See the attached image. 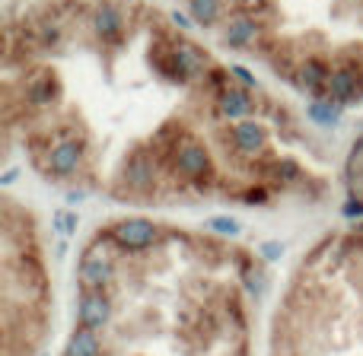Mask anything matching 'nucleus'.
<instances>
[{"instance_id":"nucleus-1","label":"nucleus","mask_w":363,"mask_h":356,"mask_svg":"<svg viewBox=\"0 0 363 356\" xmlns=\"http://www.w3.org/2000/svg\"><path fill=\"white\" fill-rule=\"evenodd\" d=\"M169 248L172 232L150 251L115 248L112 280L77 287L57 356H252V302L268 287L262 255L194 242L188 270L172 277Z\"/></svg>"},{"instance_id":"nucleus-2","label":"nucleus","mask_w":363,"mask_h":356,"mask_svg":"<svg viewBox=\"0 0 363 356\" xmlns=\"http://www.w3.org/2000/svg\"><path fill=\"white\" fill-rule=\"evenodd\" d=\"M268 356H363V226L325 236L274 309Z\"/></svg>"},{"instance_id":"nucleus-3","label":"nucleus","mask_w":363,"mask_h":356,"mask_svg":"<svg viewBox=\"0 0 363 356\" xmlns=\"http://www.w3.org/2000/svg\"><path fill=\"white\" fill-rule=\"evenodd\" d=\"M51 277L29 226L4 219V306H0V356H48Z\"/></svg>"},{"instance_id":"nucleus-4","label":"nucleus","mask_w":363,"mask_h":356,"mask_svg":"<svg viewBox=\"0 0 363 356\" xmlns=\"http://www.w3.org/2000/svg\"><path fill=\"white\" fill-rule=\"evenodd\" d=\"M102 236L118 251L138 255V251H150V248H157V245H163L169 229H163L160 223H153V219H147V217H125V219H115L112 226H106Z\"/></svg>"},{"instance_id":"nucleus-5","label":"nucleus","mask_w":363,"mask_h":356,"mask_svg":"<svg viewBox=\"0 0 363 356\" xmlns=\"http://www.w3.org/2000/svg\"><path fill=\"white\" fill-rule=\"evenodd\" d=\"M169 166H172V176L182 181H191L198 191H207V188L213 185V178H217L211 150H207L201 140H194L191 134L182 140V147L176 150V156L169 159Z\"/></svg>"},{"instance_id":"nucleus-6","label":"nucleus","mask_w":363,"mask_h":356,"mask_svg":"<svg viewBox=\"0 0 363 356\" xmlns=\"http://www.w3.org/2000/svg\"><path fill=\"white\" fill-rule=\"evenodd\" d=\"M157 181H160V159L157 153L138 150L121 163V172H118V185L125 188V194H138V197H150L157 191Z\"/></svg>"},{"instance_id":"nucleus-7","label":"nucleus","mask_w":363,"mask_h":356,"mask_svg":"<svg viewBox=\"0 0 363 356\" xmlns=\"http://www.w3.org/2000/svg\"><path fill=\"white\" fill-rule=\"evenodd\" d=\"M268 127L262 125L258 118H249V121H239V125H233L230 131H226V144H230V150L236 153V156L242 159H262L268 156Z\"/></svg>"},{"instance_id":"nucleus-8","label":"nucleus","mask_w":363,"mask_h":356,"mask_svg":"<svg viewBox=\"0 0 363 356\" xmlns=\"http://www.w3.org/2000/svg\"><path fill=\"white\" fill-rule=\"evenodd\" d=\"M83 159H86V144L83 140H55L45 153V172H48V178H74L83 169Z\"/></svg>"},{"instance_id":"nucleus-9","label":"nucleus","mask_w":363,"mask_h":356,"mask_svg":"<svg viewBox=\"0 0 363 356\" xmlns=\"http://www.w3.org/2000/svg\"><path fill=\"white\" fill-rule=\"evenodd\" d=\"M89 25H93L96 38L102 45H118L125 38V29H128V16L118 4L112 0H99L93 6V16H89Z\"/></svg>"},{"instance_id":"nucleus-10","label":"nucleus","mask_w":363,"mask_h":356,"mask_svg":"<svg viewBox=\"0 0 363 356\" xmlns=\"http://www.w3.org/2000/svg\"><path fill=\"white\" fill-rule=\"evenodd\" d=\"M61 80L55 70H35L29 80L23 83V105L29 108H51L61 99Z\"/></svg>"},{"instance_id":"nucleus-11","label":"nucleus","mask_w":363,"mask_h":356,"mask_svg":"<svg viewBox=\"0 0 363 356\" xmlns=\"http://www.w3.org/2000/svg\"><path fill=\"white\" fill-rule=\"evenodd\" d=\"M332 70L328 67L325 57L319 54H309L300 61V67H296V83H300L303 93H309L313 99H322V96L328 93V80H332Z\"/></svg>"},{"instance_id":"nucleus-12","label":"nucleus","mask_w":363,"mask_h":356,"mask_svg":"<svg viewBox=\"0 0 363 356\" xmlns=\"http://www.w3.org/2000/svg\"><path fill=\"white\" fill-rule=\"evenodd\" d=\"M217 115L223 121H249L252 118V112H255V96H252V89H245V86H230V89H223V93L217 96Z\"/></svg>"},{"instance_id":"nucleus-13","label":"nucleus","mask_w":363,"mask_h":356,"mask_svg":"<svg viewBox=\"0 0 363 356\" xmlns=\"http://www.w3.org/2000/svg\"><path fill=\"white\" fill-rule=\"evenodd\" d=\"M328 99H335L338 105H354L363 102V74L351 67H335L332 80H328Z\"/></svg>"},{"instance_id":"nucleus-14","label":"nucleus","mask_w":363,"mask_h":356,"mask_svg":"<svg viewBox=\"0 0 363 356\" xmlns=\"http://www.w3.org/2000/svg\"><path fill=\"white\" fill-rule=\"evenodd\" d=\"M258 35H262V19L255 16L236 13L223 23V45H230V48H249L258 42Z\"/></svg>"},{"instance_id":"nucleus-15","label":"nucleus","mask_w":363,"mask_h":356,"mask_svg":"<svg viewBox=\"0 0 363 356\" xmlns=\"http://www.w3.org/2000/svg\"><path fill=\"white\" fill-rule=\"evenodd\" d=\"M306 118L313 121L315 127H325V131H335V127L341 125V118H345V105H338L335 99L322 96V99H313V102L306 105Z\"/></svg>"},{"instance_id":"nucleus-16","label":"nucleus","mask_w":363,"mask_h":356,"mask_svg":"<svg viewBox=\"0 0 363 356\" xmlns=\"http://www.w3.org/2000/svg\"><path fill=\"white\" fill-rule=\"evenodd\" d=\"M32 38H35L38 48H57L64 38V19L45 16L38 23H32Z\"/></svg>"},{"instance_id":"nucleus-17","label":"nucleus","mask_w":363,"mask_h":356,"mask_svg":"<svg viewBox=\"0 0 363 356\" xmlns=\"http://www.w3.org/2000/svg\"><path fill=\"white\" fill-rule=\"evenodd\" d=\"M223 4L226 0H188V13L198 25H213L220 16H223Z\"/></svg>"},{"instance_id":"nucleus-18","label":"nucleus","mask_w":363,"mask_h":356,"mask_svg":"<svg viewBox=\"0 0 363 356\" xmlns=\"http://www.w3.org/2000/svg\"><path fill=\"white\" fill-rule=\"evenodd\" d=\"M268 176L277 181V185H296V181H303V169L296 159L290 156H281V159H271V169Z\"/></svg>"},{"instance_id":"nucleus-19","label":"nucleus","mask_w":363,"mask_h":356,"mask_svg":"<svg viewBox=\"0 0 363 356\" xmlns=\"http://www.w3.org/2000/svg\"><path fill=\"white\" fill-rule=\"evenodd\" d=\"M204 229L213 232V236H220V239H236L239 232H242V223L233 217H211L204 223Z\"/></svg>"},{"instance_id":"nucleus-20","label":"nucleus","mask_w":363,"mask_h":356,"mask_svg":"<svg viewBox=\"0 0 363 356\" xmlns=\"http://www.w3.org/2000/svg\"><path fill=\"white\" fill-rule=\"evenodd\" d=\"M239 200H242L245 207H264V204H271V191L264 185H252L239 194Z\"/></svg>"},{"instance_id":"nucleus-21","label":"nucleus","mask_w":363,"mask_h":356,"mask_svg":"<svg viewBox=\"0 0 363 356\" xmlns=\"http://www.w3.org/2000/svg\"><path fill=\"white\" fill-rule=\"evenodd\" d=\"M55 229L61 232V236H74L77 232V213H70V210L55 213Z\"/></svg>"},{"instance_id":"nucleus-22","label":"nucleus","mask_w":363,"mask_h":356,"mask_svg":"<svg viewBox=\"0 0 363 356\" xmlns=\"http://www.w3.org/2000/svg\"><path fill=\"white\" fill-rule=\"evenodd\" d=\"M230 74H233V80H239V86H245V89H255L258 86L255 74H252L249 67H242V64H230Z\"/></svg>"},{"instance_id":"nucleus-23","label":"nucleus","mask_w":363,"mask_h":356,"mask_svg":"<svg viewBox=\"0 0 363 356\" xmlns=\"http://www.w3.org/2000/svg\"><path fill=\"white\" fill-rule=\"evenodd\" d=\"M341 217H345V219H363V200L347 197L345 207H341Z\"/></svg>"},{"instance_id":"nucleus-24","label":"nucleus","mask_w":363,"mask_h":356,"mask_svg":"<svg viewBox=\"0 0 363 356\" xmlns=\"http://www.w3.org/2000/svg\"><path fill=\"white\" fill-rule=\"evenodd\" d=\"M258 255H262V261H277V258L284 255V245L281 242H264L262 248H258Z\"/></svg>"},{"instance_id":"nucleus-25","label":"nucleus","mask_w":363,"mask_h":356,"mask_svg":"<svg viewBox=\"0 0 363 356\" xmlns=\"http://www.w3.org/2000/svg\"><path fill=\"white\" fill-rule=\"evenodd\" d=\"M169 19H172V25H176V29H191V25H194V19L188 16V13H182V10H172Z\"/></svg>"},{"instance_id":"nucleus-26","label":"nucleus","mask_w":363,"mask_h":356,"mask_svg":"<svg viewBox=\"0 0 363 356\" xmlns=\"http://www.w3.org/2000/svg\"><path fill=\"white\" fill-rule=\"evenodd\" d=\"M16 178H19V169H6L4 176H0V188H10Z\"/></svg>"},{"instance_id":"nucleus-27","label":"nucleus","mask_w":363,"mask_h":356,"mask_svg":"<svg viewBox=\"0 0 363 356\" xmlns=\"http://www.w3.org/2000/svg\"><path fill=\"white\" fill-rule=\"evenodd\" d=\"M83 197H86V191H70L67 194V204H80Z\"/></svg>"}]
</instances>
